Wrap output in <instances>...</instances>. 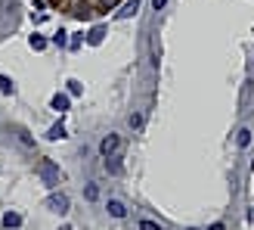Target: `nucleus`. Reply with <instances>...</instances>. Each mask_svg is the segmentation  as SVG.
Wrapping results in <instances>:
<instances>
[{"label":"nucleus","instance_id":"obj_1","mask_svg":"<svg viewBox=\"0 0 254 230\" xmlns=\"http://www.w3.org/2000/svg\"><path fill=\"white\" fill-rule=\"evenodd\" d=\"M37 174L44 177L47 187H56V184L62 181V171H59V165H56L53 159H41V162H37Z\"/></svg>","mask_w":254,"mask_h":230},{"label":"nucleus","instance_id":"obj_2","mask_svg":"<svg viewBox=\"0 0 254 230\" xmlns=\"http://www.w3.org/2000/svg\"><path fill=\"white\" fill-rule=\"evenodd\" d=\"M118 149H121V137L118 134H106L103 140H99V152H103V159L106 156H118Z\"/></svg>","mask_w":254,"mask_h":230},{"label":"nucleus","instance_id":"obj_3","mask_svg":"<svg viewBox=\"0 0 254 230\" xmlns=\"http://www.w3.org/2000/svg\"><path fill=\"white\" fill-rule=\"evenodd\" d=\"M47 209L56 212V215H65L68 212V196L65 193H50L47 196Z\"/></svg>","mask_w":254,"mask_h":230},{"label":"nucleus","instance_id":"obj_4","mask_svg":"<svg viewBox=\"0 0 254 230\" xmlns=\"http://www.w3.org/2000/svg\"><path fill=\"white\" fill-rule=\"evenodd\" d=\"M109 215H112V218H124V215H127V206H124V202L121 199H109Z\"/></svg>","mask_w":254,"mask_h":230},{"label":"nucleus","instance_id":"obj_5","mask_svg":"<svg viewBox=\"0 0 254 230\" xmlns=\"http://www.w3.org/2000/svg\"><path fill=\"white\" fill-rule=\"evenodd\" d=\"M50 106H53L56 112H68V94H56L53 100H50Z\"/></svg>","mask_w":254,"mask_h":230},{"label":"nucleus","instance_id":"obj_6","mask_svg":"<svg viewBox=\"0 0 254 230\" xmlns=\"http://www.w3.org/2000/svg\"><path fill=\"white\" fill-rule=\"evenodd\" d=\"M136 6H139V0H127V3L118 9V19H130L133 12H136Z\"/></svg>","mask_w":254,"mask_h":230},{"label":"nucleus","instance_id":"obj_7","mask_svg":"<svg viewBox=\"0 0 254 230\" xmlns=\"http://www.w3.org/2000/svg\"><path fill=\"white\" fill-rule=\"evenodd\" d=\"M248 143H251V127H242V131L236 134V146H242V149H245Z\"/></svg>","mask_w":254,"mask_h":230},{"label":"nucleus","instance_id":"obj_8","mask_svg":"<svg viewBox=\"0 0 254 230\" xmlns=\"http://www.w3.org/2000/svg\"><path fill=\"white\" fill-rule=\"evenodd\" d=\"M106 171H109V174H121V162H118V156H106Z\"/></svg>","mask_w":254,"mask_h":230},{"label":"nucleus","instance_id":"obj_9","mask_svg":"<svg viewBox=\"0 0 254 230\" xmlns=\"http://www.w3.org/2000/svg\"><path fill=\"white\" fill-rule=\"evenodd\" d=\"M103 37H106V28H103V25H96V28L90 31V37H87V41H90V44L96 47V44H103Z\"/></svg>","mask_w":254,"mask_h":230},{"label":"nucleus","instance_id":"obj_10","mask_svg":"<svg viewBox=\"0 0 254 230\" xmlns=\"http://www.w3.org/2000/svg\"><path fill=\"white\" fill-rule=\"evenodd\" d=\"M19 224H22V215H16V212L3 215V227H19Z\"/></svg>","mask_w":254,"mask_h":230},{"label":"nucleus","instance_id":"obj_11","mask_svg":"<svg viewBox=\"0 0 254 230\" xmlns=\"http://www.w3.org/2000/svg\"><path fill=\"white\" fill-rule=\"evenodd\" d=\"M47 137H50V140H62V137H65V127H62V124H53V127L47 131Z\"/></svg>","mask_w":254,"mask_h":230},{"label":"nucleus","instance_id":"obj_12","mask_svg":"<svg viewBox=\"0 0 254 230\" xmlns=\"http://www.w3.org/2000/svg\"><path fill=\"white\" fill-rule=\"evenodd\" d=\"M84 196L90 199V202H96V199H99V187H96V184H87V187H84Z\"/></svg>","mask_w":254,"mask_h":230},{"label":"nucleus","instance_id":"obj_13","mask_svg":"<svg viewBox=\"0 0 254 230\" xmlns=\"http://www.w3.org/2000/svg\"><path fill=\"white\" fill-rule=\"evenodd\" d=\"M19 143H22V146H28V149H34V137H31L28 131H19Z\"/></svg>","mask_w":254,"mask_h":230},{"label":"nucleus","instance_id":"obj_14","mask_svg":"<svg viewBox=\"0 0 254 230\" xmlns=\"http://www.w3.org/2000/svg\"><path fill=\"white\" fill-rule=\"evenodd\" d=\"M16 87H12V81L6 78V75H0V94H12Z\"/></svg>","mask_w":254,"mask_h":230},{"label":"nucleus","instance_id":"obj_15","mask_svg":"<svg viewBox=\"0 0 254 230\" xmlns=\"http://www.w3.org/2000/svg\"><path fill=\"white\" fill-rule=\"evenodd\" d=\"M139 230H161V224H158V221H149V218H143V221H139Z\"/></svg>","mask_w":254,"mask_h":230},{"label":"nucleus","instance_id":"obj_16","mask_svg":"<svg viewBox=\"0 0 254 230\" xmlns=\"http://www.w3.org/2000/svg\"><path fill=\"white\" fill-rule=\"evenodd\" d=\"M53 44H56V47H65V44H68L65 31H56V34H53Z\"/></svg>","mask_w":254,"mask_h":230},{"label":"nucleus","instance_id":"obj_17","mask_svg":"<svg viewBox=\"0 0 254 230\" xmlns=\"http://www.w3.org/2000/svg\"><path fill=\"white\" fill-rule=\"evenodd\" d=\"M81 91H84V87H81V81H68V94H71V97H78Z\"/></svg>","mask_w":254,"mask_h":230},{"label":"nucleus","instance_id":"obj_18","mask_svg":"<svg viewBox=\"0 0 254 230\" xmlns=\"http://www.w3.org/2000/svg\"><path fill=\"white\" fill-rule=\"evenodd\" d=\"M127 121H130V127H133V131H136V127L143 124V115H139V112H133V115H130V118H127Z\"/></svg>","mask_w":254,"mask_h":230},{"label":"nucleus","instance_id":"obj_19","mask_svg":"<svg viewBox=\"0 0 254 230\" xmlns=\"http://www.w3.org/2000/svg\"><path fill=\"white\" fill-rule=\"evenodd\" d=\"M31 47H34V50H44L47 41H44V37H37V34H31Z\"/></svg>","mask_w":254,"mask_h":230},{"label":"nucleus","instance_id":"obj_20","mask_svg":"<svg viewBox=\"0 0 254 230\" xmlns=\"http://www.w3.org/2000/svg\"><path fill=\"white\" fill-rule=\"evenodd\" d=\"M121 0H99V9H112V6H118Z\"/></svg>","mask_w":254,"mask_h":230},{"label":"nucleus","instance_id":"obj_21","mask_svg":"<svg viewBox=\"0 0 254 230\" xmlns=\"http://www.w3.org/2000/svg\"><path fill=\"white\" fill-rule=\"evenodd\" d=\"M152 6H155V9H164V6H168V0H152Z\"/></svg>","mask_w":254,"mask_h":230},{"label":"nucleus","instance_id":"obj_22","mask_svg":"<svg viewBox=\"0 0 254 230\" xmlns=\"http://www.w3.org/2000/svg\"><path fill=\"white\" fill-rule=\"evenodd\" d=\"M208 230H226V227H223V224H211Z\"/></svg>","mask_w":254,"mask_h":230},{"label":"nucleus","instance_id":"obj_23","mask_svg":"<svg viewBox=\"0 0 254 230\" xmlns=\"http://www.w3.org/2000/svg\"><path fill=\"white\" fill-rule=\"evenodd\" d=\"M50 3H56V6H62V3H65V0H50Z\"/></svg>","mask_w":254,"mask_h":230}]
</instances>
